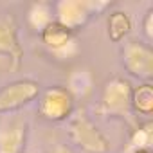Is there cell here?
<instances>
[{
	"mask_svg": "<svg viewBox=\"0 0 153 153\" xmlns=\"http://www.w3.org/2000/svg\"><path fill=\"white\" fill-rule=\"evenodd\" d=\"M38 94V87L34 83H13L0 92V110L16 108Z\"/></svg>",
	"mask_w": 153,
	"mask_h": 153,
	"instance_id": "1",
	"label": "cell"
},
{
	"mask_svg": "<svg viewBox=\"0 0 153 153\" xmlns=\"http://www.w3.org/2000/svg\"><path fill=\"white\" fill-rule=\"evenodd\" d=\"M70 110V96L65 90H51L47 92L43 103H42V114L51 119H61Z\"/></svg>",
	"mask_w": 153,
	"mask_h": 153,
	"instance_id": "2",
	"label": "cell"
},
{
	"mask_svg": "<svg viewBox=\"0 0 153 153\" xmlns=\"http://www.w3.org/2000/svg\"><path fill=\"white\" fill-rule=\"evenodd\" d=\"M42 38H43V42H45L47 45L58 49V47H63V45L70 40V29H68L67 25H63V24L54 22V24H49V25L43 29Z\"/></svg>",
	"mask_w": 153,
	"mask_h": 153,
	"instance_id": "3",
	"label": "cell"
},
{
	"mask_svg": "<svg viewBox=\"0 0 153 153\" xmlns=\"http://www.w3.org/2000/svg\"><path fill=\"white\" fill-rule=\"evenodd\" d=\"M130 31V18L124 13H114L108 20V34L114 42H119Z\"/></svg>",
	"mask_w": 153,
	"mask_h": 153,
	"instance_id": "4",
	"label": "cell"
},
{
	"mask_svg": "<svg viewBox=\"0 0 153 153\" xmlns=\"http://www.w3.org/2000/svg\"><path fill=\"white\" fill-rule=\"evenodd\" d=\"M133 106L140 114H149L153 108V92L149 85H140L133 92Z\"/></svg>",
	"mask_w": 153,
	"mask_h": 153,
	"instance_id": "5",
	"label": "cell"
},
{
	"mask_svg": "<svg viewBox=\"0 0 153 153\" xmlns=\"http://www.w3.org/2000/svg\"><path fill=\"white\" fill-rule=\"evenodd\" d=\"M137 153H149V151H146V149H139Z\"/></svg>",
	"mask_w": 153,
	"mask_h": 153,
	"instance_id": "6",
	"label": "cell"
}]
</instances>
